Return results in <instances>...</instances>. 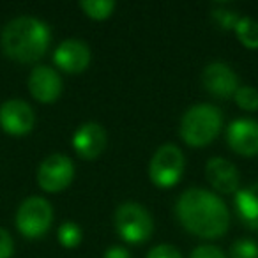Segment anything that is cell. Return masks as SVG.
Listing matches in <instances>:
<instances>
[{
  "mask_svg": "<svg viewBox=\"0 0 258 258\" xmlns=\"http://www.w3.org/2000/svg\"><path fill=\"white\" fill-rule=\"evenodd\" d=\"M179 223L202 239H218L228 232L230 212L218 195L200 187L186 189L175 204Z\"/></svg>",
  "mask_w": 258,
  "mask_h": 258,
  "instance_id": "cell-1",
  "label": "cell"
},
{
  "mask_svg": "<svg viewBox=\"0 0 258 258\" xmlns=\"http://www.w3.org/2000/svg\"><path fill=\"white\" fill-rule=\"evenodd\" d=\"M51 43L50 27L32 16H20L4 27L0 46L11 60L30 64L44 57Z\"/></svg>",
  "mask_w": 258,
  "mask_h": 258,
  "instance_id": "cell-2",
  "label": "cell"
},
{
  "mask_svg": "<svg viewBox=\"0 0 258 258\" xmlns=\"http://www.w3.org/2000/svg\"><path fill=\"white\" fill-rule=\"evenodd\" d=\"M223 127V113L212 104H195L180 118V138L189 147H207Z\"/></svg>",
  "mask_w": 258,
  "mask_h": 258,
  "instance_id": "cell-3",
  "label": "cell"
},
{
  "mask_svg": "<svg viewBox=\"0 0 258 258\" xmlns=\"http://www.w3.org/2000/svg\"><path fill=\"white\" fill-rule=\"evenodd\" d=\"M115 232L129 244H142L151 239L154 232L152 216L145 207L133 202L122 204L113 214Z\"/></svg>",
  "mask_w": 258,
  "mask_h": 258,
  "instance_id": "cell-4",
  "label": "cell"
},
{
  "mask_svg": "<svg viewBox=\"0 0 258 258\" xmlns=\"http://www.w3.org/2000/svg\"><path fill=\"white\" fill-rule=\"evenodd\" d=\"M53 221V209L46 198L29 197L22 202L16 212V228L27 239H39L50 230Z\"/></svg>",
  "mask_w": 258,
  "mask_h": 258,
  "instance_id": "cell-5",
  "label": "cell"
},
{
  "mask_svg": "<svg viewBox=\"0 0 258 258\" xmlns=\"http://www.w3.org/2000/svg\"><path fill=\"white\" fill-rule=\"evenodd\" d=\"M184 166H186V159L182 151L177 145L166 144L159 147L152 156L149 165V177L154 186L168 189L182 179Z\"/></svg>",
  "mask_w": 258,
  "mask_h": 258,
  "instance_id": "cell-6",
  "label": "cell"
},
{
  "mask_svg": "<svg viewBox=\"0 0 258 258\" xmlns=\"http://www.w3.org/2000/svg\"><path fill=\"white\" fill-rule=\"evenodd\" d=\"M75 179V165L64 154H51L43 159L37 170V184L46 193L66 189Z\"/></svg>",
  "mask_w": 258,
  "mask_h": 258,
  "instance_id": "cell-7",
  "label": "cell"
},
{
  "mask_svg": "<svg viewBox=\"0 0 258 258\" xmlns=\"http://www.w3.org/2000/svg\"><path fill=\"white\" fill-rule=\"evenodd\" d=\"M36 122V115L30 104L22 99H8L0 104V127L13 137L29 135Z\"/></svg>",
  "mask_w": 258,
  "mask_h": 258,
  "instance_id": "cell-8",
  "label": "cell"
},
{
  "mask_svg": "<svg viewBox=\"0 0 258 258\" xmlns=\"http://www.w3.org/2000/svg\"><path fill=\"white\" fill-rule=\"evenodd\" d=\"M226 145L235 154L253 158L258 154V122L253 118H237L226 127Z\"/></svg>",
  "mask_w": 258,
  "mask_h": 258,
  "instance_id": "cell-9",
  "label": "cell"
},
{
  "mask_svg": "<svg viewBox=\"0 0 258 258\" xmlns=\"http://www.w3.org/2000/svg\"><path fill=\"white\" fill-rule=\"evenodd\" d=\"M202 85L211 96L228 99L235 96L239 89V78L232 68H228L223 62H214L202 71Z\"/></svg>",
  "mask_w": 258,
  "mask_h": 258,
  "instance_id": "cell-10",
  "label": "cell"
},
{
  "mask_svg": "<svg viewBox=\"0 0 258 258\" xmlns=\"http://www.w3.org/2000/svg\"><path fill=\"white\" fill-rule=\"evenodd\" d=\"M29 92L39 103L51 104L60 97L62 94V78L53 68L48 66H37L29 75Z\"/></svg>",
  "mask_w": 258,
  "mask_h": 258,
  "instance_id": "cell-11",
  "label": "cell"
},
{
  "mask_svg": "<svg viewBox=\"0 0 258 258\" xmlns=\"http://www.w3.org/2000/svg\"><path fill=\"white\" fill-rule=\"evenodd\" d=\"M71 145L76 156L87 159V161H92V159L99 158L106 147V131L97 122H85L73 135Z\"/></svg>",
  "mask_w": 258,
  "mask_h": 258,
  "instance_id": "cell-12",
  "label": "cell"
},
{
  "mask_svg": "<svg viewBox=\"0 0 258 258\" xmlns=\"http://www.w3.org/2000/svg\"><path fill=\"white\" fill-rule=\"evenodd\" d=\"M53 62L60 71L68 75H80L90 64V50L80 39H66L57 46Z\"/></svg>",
  "mask_w": 258,
  "mask_h": 258,
  "instance_id": "cell-13",
  "label": "cell"
},
{
  "mask_svg": "<svg viewBox=\"0 0 258 258\" xmlns=\"http://www.w3.org/2000/svg\"><path fill=\"white\" fill-rule=\"evenodd\" d=\"M205 177L209 184L221 195H232L239 191L240 175L237 166L225 158H211L205 165Z\"/></svg>",
  "mask_w": 258,
  "mask_h": 258,
  "instance_id": "cell-14",
  "label": "cell"
},
{
  "mask_svg": "<svg viewBox=\"0 0 258 258\" xmlns=\"http://www.w3.org/2000/svg\"><path fill=\"white\" fill-rule=\"evenodd\" d=\"M235 211L244 226L258 230V182L237 191Z\"/></svg>",
  "mask_w": 258,
  "mask_h": 258,
  "instance_id": "cell-15",
  "label": "cell"
},
{
  "mask_svg": "<svg viewBox=\"0 0 258 258\" xmlns=\"http://www.w3.org/2000/svg\"><path fill=\"white\" fill-rule=\"evenodd\" d=\"M233 30H235L237 41H239L244 48H247V50H256L258 48V22H254L253 18L242 16Z\"/></svg>",
  "mask_w": 258,
  "mask_h": 258,
  "instance_id": "cell-16",
  "label": "cell"
},
{
  "mask_svg": "<svg viewBox=\"0 0 258 258\" xmlns=\"http://www.w3.org/2000/svg\"><path fill=\"white\" fill-rule=\"evenodd\" d=\"M80 8L90 20L103 22L111 16L115 9V2H111V0H83V2H80Z\"/></svg>",
  "mask_w": 258,
  "mask_h": 258,
  "instance_id": "cell-17",
  "label": "cell"
},
{
  "mask_svg": "<svg viewBox=\"0 0 258 258\" xmlns=\"http://www.w3.org/2000/svg\"><path fill=\"white\" fill-rule=\"evenodd\" d=\"M57 239H58V242H60L62 246L68 247V249H71V247L80 246V242H82V239H83V232H82V228L76 225V223L66 221V223H62V225L58 226Z\"/></svg>",
  "mask_w": 258,
  "mask_h": 258,
  "instance_id": "cell-18",
  "label": "cell"
},
{
  "mask_svg": "<svg viewBox=\"0 0 258 258\" xmlns=\"http://www.w3.org/2000/svg\"><path fill=\"white\" fill-rule=\"evenodd\" d=\"M235 104L244 111H256L258 110V90L253 89L249 85H242L237 89L235 96Z\"/></svg>",
  "mask_w": 258,
  "mask_h": 258,
  "instance_id": "cell-19",
  "label": "cell"
},
{
  "mask_svg": "<svg viewBox=\"0 0 258 258\" xmlns=\"http://www.w3.org/2000/svg\"><path fill=\"white\" fill-rule=\"evenodd\" d=\"M230 258H258V244L253 239H239L230 247Z\"/></svg>",
  "mask_w": 258,
  "mask_h": 258,
  "instance_id": "cell-20",
  "label": "cell"
},
{
  "mask_svg": "<svg viewBox=\"0 0 258 258\" xmlns=\"http://www.w3.org/2000/svg\"><path fill=\"white\" fill-rule=\"evenodd\" d=\"M211 15H212V20H214L223 30H230V29L233 30L240 20L239 13H235L233 9H228V8H216L211 11Z\"/></svg>",
  "mask_w": 258,
  "mask_h": 258,
  "instance_id": "cell-21",
  "label": "cell"
},
{
  "mask_svg": "<svg viewBox=\"0 0 258 258\" xmlns=\"http://www.w3.org/2000/svg\"><path fill=\"white\" fill-rule=\"evenodd\" d=\"M147 258H182V254L177 247L170 246V244H159L149 251Z\"/></svg>",
  "mask_w": 258,
  "mask_h": 258,
  "instance_id": "cell-22",
  "label": "cell"
},
{
  "mask_svg": "<svg viewBox=\"0 0 258 258\" xmlns=\"http://www.w3.org/2000/svg\"><path fill=\"white\" fill-rule=\"evenodd\" d=\"M189 258H226V254L218 246L204 244V246L195 247L193 253L189 254Z\"/></svg>",
  "mask_w": 258,
  "mask_h": 258,
  "instance_id": "cell-23",
  "label": "cell"
},
{
  "mask_svg": "<svg viewBox=\"0 0 258 258\" xmlns=\"http://www.w3.org/2000/svg\"><path fill=\"white\" fill-rule=\"evenodd\" d=\"M15 253V242L8 230L0 228V258H11Z\"/></svg>",
  "mask_w": 258,
  "mask_h": 258,
  "instance_id": "cell-24",
  "label": "cell"
},
{
  "mask_svg": "<svg viewBox=\"0 0 258 258\" xmlns=\"http://www.w3.org/2000/svg\"><path fill=\"white\" fill-rule=\"evenodd\" d=\"M103 258H131L129 251L122 246H111L110 249H106Z\"/></svg>",
  "mask_w": 258,
  "mask_h": 258,
  "instance_id": "cell-25",
  "label": "cell"
}]
</instances>
